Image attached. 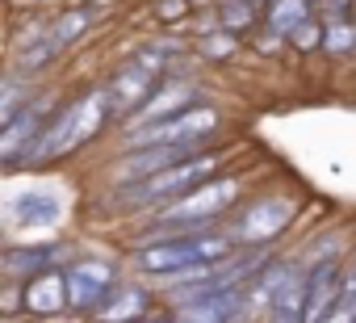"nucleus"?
Returning <instances> with one entry per match:
<instances>
[{"instance_id": "obj_1", "label": "nucleus", "mask_w": 356, "mask_h": 323, "mask_svg": "<svg viewBox=\"0 0 356 323\" xmlns=\"http://www.w3.org/2000/svg\"><path fill=\"white\" fill-rule=\"evenodd\" d=\"M109 126H118V109H113V93L109 84H88L80 88L72 101L59 105V113L47 122L42 139L22 155L17 168H51V164H63V159L80 155L88 143H97Z\"/></svg>"}, {"instance_id": "obj_2", "label": "nucleus", "mask_w": 356, "mask_h": 323, "mask_svg": "<svg viewBox=\"0 0 356 323\" xmlns=\"http://www.w3.org/2000/svg\"><path fill=\"white\" fill-rule=\"evenodd\" d=\"M231 155H235L231 143H214V147L197 151L193 159H185V164H172L155 177H143V181H130V185H109V210L122 214V219H147V214H155L172 202H181L197 185L222 177Z\"/></svg>"}, {"instance_id": "obj_3", "label": "nucleus", "mask_w": 356, "mask_h": 323, "mask_svg": "<svg viewBox=\"0 0 356 323\" xmlns=\"http://www.w3.org/2000/svg\"><path fill=\"white\" fill-rule=\"evenodd\" d=\"M252 198V177L248 173H235V177H214L206 185H197L193 194H185L181 202H172L147 219H138V231H134V244H151V239H163L172 231H206V227H218L222 219H231L243 202Z\"/></svg>"}, {"instance_id": "obj_4", "label": "nucleus", "mask_w": 356, "mask_h": 323, "mask_svg": "<svg viewBox=\"0 0 356 323\" xmlns=\"http://www.w3.org/2000/svg\"><path fill=\"white\" fill-rule=\"evenodd\" d=\"M235 239L227 235V227H206V231H172L163 239L151 244H134L130 248V269L147 281L172 285L197 269H210L227 256H235Z\"/></svg>"}, {"instance_id": "obj_5", "label": "nucleus", "mask_w": 356, "mask_h": 323, "mask_svg": "<svg viewBox=\"0 0 356 323\" xmlns=\"http://www.w3.org/2000/svg\"><path fill=\"white\" fill-rule=\"evenodd\" d=\"M302 202L306 198L298 189H264V194H252L227 219V235L243 252H273L293 231V223L302 219Z\"/></svg>"}, {"instance_id": "obj_6", "label": "nucleus", "mask_w": 356, "mask_h": 323, "mask_svg": "<svg viewBox=\"0 0 356 323\" xmlns=\"http://www.w3.org/2000/svg\"><path fill=\"white\" fill-rule=\"evenodd\" d=\"M222 143V109L202 101L185 113H172L134 130H118V147L122 151H138V147H210Z\"/></svg>"}, {"instance_id": "obj_7", "label": "nucleus", "mask_w": 356, "mask_h": 323, "mask_svg": "<svg viewBox=\"0 0 356 323\" xmlns=\"http://www.w3.org/2000/svg\"><path fill=\"white\" fill-rule=\"evenodd\" d=\"M67 273V310L72 315H97V306L113 294V285L122 281V265L109 256H72L63 265Z\"/></svg>"}, {"instance_id": "obj_8", "label": "nucleus", "mask_w": 356, "mask_h": 323, "mask_svg": "<svg viewBox=\"0 0 356 323\" xmlns=\"http://www.w3.org/2000/svg\"><path fill=\"white\" fill-rule=\"evenodd\" d=\"M59 93L55 88H38V97L17 113V118H9L5 126H0V164L5 168H17L22 164V155L42 139V130H47V122L59 113Z\"/></svg>"}, {"instance_id": "obj_9", "label": "nucleus", "mask_w": 356, "mask_h": 323, "mask_svg": "<svg viewBox=\"0 0 356 323\" xmlns=\"http://www.w3.org/2000/svg\"><path fill=\"white\" fill-rule=\"evenodd\" d=\"M72 260V244L67 239H38V244H9L0 252V273L5 281H30L38 273L63 269Z\"/></svg>"}, {"instance_id": "obj_10", "label": "nucleus", "mask_w": 356, "mask_h": 323, "mask_svg": "<svg viewBox=\"0 0 356 323\" xmlns=\"http://www.w3.org/2000/svg\"><path fill=\"white\" fill-rule=\"evenodd\" d=\"M63 214H67V206L51 189H26L5 202V223L13 231H51L63 223Z\"/></svg>"}, {"instance_id": "obj_11", "label": "nucleus", "mask_w": 356, "mask_h": 323, "mask_svg": "<svg viewBox=\"0 0 356 323\" xmlns=\"http://www.w3.org/2000/svg\"><path fill=\"white\" fill-rule=\"evenodd\" d=\"M176 323H252L248 310V285L231 294H210V298H189V302H172L168 306Z\"/></svg>"}, {"instance_id": "obj_12", "label": "nucleus", "mask_w": 356, "mask_h": 323, "mask_svg": "<svg viewBox=\"0 0 356 323\" xmlns=\"http://www.w3.org/2000/svg\"><path fill=\"white\" fill-rule=\"evenodd\" d=\"M343 260L348 256L306 265V323H323L331 306L343 298Z\"/></svg>"}, {"instance_id": "obj_13", "label": "nucleus", "mask_w": 356, "mask_h": 323, "mask_svg": "<svg viewBox=\"0 0 356 323\" xmlns=\"http://www.w3.org/2000/svg\"><path fill=\"white\" fill-rule=\"evenodd\" d=\"M193 105H202V88H197L189 76H168V84H163L126 126H118V130H134V126H147V122H159V118H172V113H185V109H193Z\"/></svg>"}, {"instance_id": "obj_14", "label": "nucleus", "mask_w": 356, "mask_h": 323, "mask_svg": "<svg viewBox=\"0 0 356 323\" xmlns=\"http://www.w3.org/2000/svg\"><path fill=\"white\" fill-rule=\"evenodd\" d=\"M22 306L34 319L63 315L67 310V273L63 269H51V273H38V277L22 281Z\"/></svg>"}, {"instance_id": "obj_15", "label": "nucleus", "mask_w": 356, "mask_h": 323, "mask_svg": "<svg viewBox=\"0 0 356 323\" xmlns=\"http://www.w3.org/2000/svg\"><path fill=\"white\" fill-rule=\"evenodd\" d=\"M155 310V298L143 281H118L113 294L97 306L92 323H134V319H147Z\"/></svg>"}, {"instance_id": "obj_16", "label": "nucleus", "mask_w": 356, "mask_h": 323, "mask_svg": "<svg viewBox=\"0 0 356 323\" xmlns=\"http://www.w3.org/2000/svg\"><path fill=\"white\" fill-rule=\"evenodd\" d=\"M92 26H97V9L92 5H67V9H59L51 17V47H55V55L63 59L67 51H76L88 38Z\"/></svg>"}, {"instance_id": "obj_17", "label": "nucleus", "mask_w": 356, "mask_h": 323, "mask_svg": "<svg viewBox=\"0 0 356 323\" xmlns=\"http://www.w3.org/2000/svg\"><path fill=\"white\" fill-rule=\"evenodd\" d=\"M260 323H306V265L281 285V294L268 302Z\"/></svg>"}, {"instance_id": "obj_18", "label": "nucleus", "mask_w": 356, "mask_h": 323, "mask_svg": "<svg viewBox=\"0 0 356 323\" xmlns=\"http://www.w3.org/2000/svg\"><path fill=\"white\" fill-rule=\"evenodd\" d=\"M210 5H214L218 26L239 34V38H252L264 26V5L260 0H210Z\"/></svg>"}, {"instance_id": "obj_19", "label": "nucleus", "mask_w": 356, "mask_h": 323, "mask_svg": "<svg viewBox=\"0 0 356 323\" xmlns=\"http://www.w3.org/2000/svg\"><path fill=\"white\" fill-rule=\"evenodd\" d=\"M323 55L331 59L356 55V13H323Z\"/></svg>"}, {"instance_id": "obj_20", "label": "nucleus", "mask_w": 356, "mask_h": 323, "mask_svg": "<svg viewBox=\"0 0 356 323\" xmlns=\"http://www.w3.org/2000/svg\"><path fill=\"white\" fill-rule=\"evenodd\" d=\"M310 17H318V5L314 0H273V5H264V26L277 30V34H293L298 26H306Z\"/></svg>"}, {"instance_id": "obj_21", "label": "nucleus", "mask_w": 356, "mask_h": 323, "mask_svg": "<svg viewBox=\"0 0 356 323\" xmlns=\"http://www.w3.org/2000/svg\"><path fill=\"white\" fill-rule=\"evenodd\" d=\"M248 38H239V34H231V30H206V34H193V51H197V59L202 63H227V59H235L239 55V47H243Z\"/></svg>"}, {"instance_id": "obj_22", "label": "nucleus", "mask_w": 356, "mask_h": 323, "mask_svg": "<svg viewBox=\"0 0 356 323\" xmlns=\"http://www.w3.org/2000/svg\"><path fill=\"white\" fill-rule=\"evenodd\" d=\"M38 80H30V76H17V72H9L5 76V88H0V126H5L9 118H17L34 97H38Z\"/></svg>"}, {"instance_id": "obj_23", "label": "nucleus", "mask_w": 356, "mask_h": 323, "mask_svg": "<svg viewBox=\"0 0 356 323\" xmlns=\"http://www.w3.org/2000/svg\"><path fill=\"white\" fill-rule=\"evenodd\" d=\"M289 51H298V55H323V17H310L306 26H298L289 34Z\"/></svg>"}, {"instance_id": "obj_24", "label": "nucleus", "mask_w": 356, "mask_h": 323, "mask_svg": "<svg viewBox=\"0 0 356 323\" xmlns=\"http://www.w3.org/2000/svg\"><path fill=\"white\" fill-rule=\"evenodd\" d=\"M248 47H252L256 55H264V59H285L289 38H285V34H277V30H268V26H260V30L248 38Z\"/></svg>"}, {"instance_id": "obj_25", "label": "nucleus", "mask_w": 356, "mask_h": 323, "mask_svg": "<svg viewBox=\"0 0 356 323\" xmlns=\"http://www.w3.org/2000/svg\"><path fill=\"white\" fill-rule=\"evenodd\" d=\"M151 9L163 26H185V22H193L197 0H151Z\"/></svg>"}, {"instance_id": "obj_26", "label": "nucleus", "mask_w": 356, "mask_h": 323, "mask_svg": "<svg viewBox=\"0 0 356 323\" xmlns=\"http://www.w3.org/2000/svg\"><path fill=\"white\" fill-rule=\"evenodd\" d=\"M323 323H356V298H352V294H343V298L331 306V315H327Z\"/></svg>"}, {"instance_id": "obj_27", "label": "nucleus", "mask_w": 356, "mask_h": 323, "mask_svg": "<svg viewBox=\"0 0 356 323\" xmlns=\"http://www.w3.org/2000/svg\"><path fill=\"white\" fill-rule=\"evenodd\" d=\"M17 5H26V9H42V5H59V0H17Z\"/></svg>"}, {"instance_id": "obj_28", "label": "nucleus", "mask_w": 356, "mask_h": 323, "mask_svg": "<svg viewBox=\"0 0 356 323\" xmlns=\"http://www.w3.org/2000/svg\"><path fill=\"white\" fill-rule=\"evenodd\" d=\"M260 5H273V0H260Z\"/></svg>"}]
</instances>
